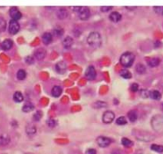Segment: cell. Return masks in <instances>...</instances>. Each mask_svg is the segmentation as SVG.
I'll use <instances>...</instances> for the list:
<instances>
[{
	"label": "cell",
	"instance_id": "1",
	"mask_svg": "<svg viewBox=\"0 0 163 154\" xmlns=\"http://www.w3.org/2000/svg\"><path fill=\"white\" fill-rule=\"evenodd\" d=\"M87 42L88 45L92 47H98L102 43V38L99 32H92L89 34V35L87 38Z\"/></svg>",
	"mask_w": 163,
	"mask_h": 154
},
{
	"label": "cell",
	"instance_id": "2",
	"mask_svg": "<svg viewBox=\"0 0 163 154\" xmlns=\"http://www.w3.org/2000/svg\"><path fill=\"white\" fill-rule=\"evenodd\" d=\"M135 56L133 53L131 52H125L123 54L121 55L120 57V63L122 67H130L131 66H132V64L135 62Z\"/></svg>",
	"mask_w": 163,
	"mask_h": 154
},
{
	"label": "cell",
	"instance_id": "3",
	"mask_svg": "<svg viewBox=\"0 0 163 154\" xmlns=\"http://www.w3.org/2000/svg\"><path fill=\"white\" fill-rule=\"evenodd\" d=\"M9 33L11 34H16L20 30V25L18 22V21H15V20L11 19L9 22Z\"/></svg>",
	"mask_w": 163,
	"mask_h": 154
},
{
	"label": "cell",
	"instance_id": "4",
	"mask_svg": "<svg viewBox=\"0 0 163 154\" xmlns=\"http://www.w3.org/2000/svg\"><path fill=\"white\" fill-rule=\"evenodd\" d=\"M90 10L86 7H81L80 11H78V16H79L80 19L81 20H87L90 17Z\"/></svg>",
	"mask_w": 163,
	"mask_h": 154
},
{
	"label": "cell",
	"instance_id": "5",
	"mask_svg": "<svg viewBox=\"0 0 163 154\" xmlns=\"http://www.w3.org/2000/svg\"><path fill=\"white\" fill-rule=\"evenodd\" d=\"M115 119V114H114L112 111H110V110H107L103 113V118H102V120H103V123L105 124H110L113 121V120Z\"/></svg>",
	"mask_w": 163,
	"mask_h": 154
},
{
	"label": "cell",
	"instance_id": "6",
	"mask_svg": "<svg viewBox=\"0 0 163 154\" xmlns=\"http://www.w3.org/2000/svg\"><path fill=\"white\" fill-rule=\"evenodd\" d=\"M96 142L99 147L106 148L111 145V143H112V140L110 139L109 137H102V136H101V137H97Z\"/></svg>",
	"mask_w": 163,
	"mask_h": 154
},
{
	"label": "cell",
	"instance_id": "7",
	"mask_svg": "<svg viewBox=\"0 0 163 154\" xmlns=\"http://www.w3.org/2000/svg\"><path fill=\"white\" fill-rule=\"evenodd\" d=\"M10 15H11L12 20L15 21H18L21 18V13L19 11V10L17 7H13L10 9Z\"/></svg>",
	"mask_w": 163,
	"mask_h": 154
},
{
	"label": "cell",
	"instance_id": "8",
	"mask_svg": "<svg viewBox=\"0 0 163 154\" xmlns=\"http://www.w3.org/2000/svg\"><path fill=\"white\" fill-rule=\"evenodd\" d=\"M85 77L88 78V80H94L96 77V69L94 68V67H92V66H90V67H88L86 70L85 72Z\"/></svg>",
	"mask_w": 163,
	"mask_h": 154
},
{
	"label": "cell",
	"instance_id": "9",
	"mask_svg": "<svg viewBox=\"0 0 163 154\" xmlns=\"http://www.w3.org/2000/svg\"><path fill=\"white\" fill-rule=\"evenodd\" d=\"M46 56V50L44 48H39L34 52V57L37 60H43Z\"/></svg>",
	"mask_w": 163,
	"mask_h": 154
},
{
	"label": "cell",
	"instance_id": "10",
	"mask_svg": "<svg viewBox=\"0 0 163 154\" xmlns=\"http://www.w3.org/2000/svg\"><path fill=\"white\" fill-rule=\"evenodd\" d=\"M55 68L59 74H64L67 69V64L64 61H60V62H58L57 63Z\"/></svg>",
	"mask_w": 163,
	"mask_h": 154
},
{
	"label": "cell",
	"instance_id": "11",
	"mask_svg": "<svg viewBox=\"0 0 163 154\" xmlns=\"http://www.w3.org/2000/svg\"><path fill=\"white\" fill-rule=\"evenodd\" d=\"M13 44L14 43H13V42H12V40L7 39H5V40L1 43L0 46H1V48H2L3 50H11V48H12Z\"/></svg>",
	"mask_w": 163,
	"mask_h": 154
},
{
	"label": "cell",
	"instance_id": "12",
	"mask_svg": "<svg viewBox=\"0 0 163 154\" xmlns=\"http://www.w3.org/2000/svg\"><path fill=\"white\" fill-rule=\"evenodd\" d=\"M109 19L111 21L114 22H118L122 19V15H121L120 13L117 12V11H114V12H112V13L110 14Z\"/></svg>",
	"mask_w": 163,
	"mask_h": 154
},
{
	"label": "cell",
	"instance_id": "13",
	"mask_svg": "<svg viewBox=\"0 0 163 154\" xmlns=\"http://www.w3.org/2000/svg\"><path fill=\"white\" fill-rule=\"evenodd\" d=\"M41 38H42V42L45 45H49L53 41V35L49 32H45V34H43Z\"/></svg>",
	"mask_w": 163,
	"mask_h": 154
},
{
	"label": "cell",
	"instance_id": "14",
	"mask_svg": "<svg viewBox=\"0 0 163 154\" xmlns=\"http://www.w3.org/2000/svg\"><path fill=\"white\" fill-rule=\"evenodd\" d=\"M11 141V138L7 134H2L0 136V146L7 145Z\"/></svg>",
	"mask_w": 163,
	"mask_h": 154
},
{
	"label": "cell",
	"instance_id": "15",
	"mask_svg": "<svg viewBox=\"0 0 163 154\" xmlns=\"http://www.w3.org/2000/svg\"><path fill=\"white\" fill-rule=\"evenodd\" d=\"M62 44L63 46H64V48H67V49H69L70 47L73 46V39L72 37L70 36H67L65 37L62 41Z\"/></svg>",
	"mask_w": 163,
	"mask_h": 154
},
{
	"label": "cell",
	"instance_id": "16",
	"mask_svg": "<svg viewBox=\"0 0 163 154\" xmlns=\"http://www.w3.org/2000/svg\"><path fill=\"white\" fill-rule=\"evenodd\" d=\"M160 62H161V60L158 58H151L147 60V64L150 67H158L160 64Z\"/></svg>",
	"mask_w": 163,
	"mask_h": 154
},
{
	"label": "cell",
	"instance_id": "17",
	"mask_svg": "<svg viewBox=\"0 0 163 154\" xmlns=\"http://www.w3.org/2000/svg\"><path fill=\"white\" fill-rule=\"evenodd\" d=\"M51 94L55 98H58V97H60L62 94V89L60 87V86H54L53 89L51 90Z\"/></svg>",
	"mask_w": 163,
	"mask_h": 154
},
{
	"label": "cell",
	"instance_id": "18",
	"mask_svg": "<svg viewBox=\"0 0 163 154\" xmlns=\"http://www.w3.org/2000/svg\"><path fill=\"white\" fill-rule=\"evenodd\" d=\"M68 11H67L66 9L64 8H60L57 11V17L60 19H64L65 18L68 17Z\"/></svg>",
	"mask_w": 163,
	"mask_h": 154
},
{
	"label": "cell",
	"instance_id": "19",
	"mask_svg": "<svg viewBox=\"0 0 163 154\" xmlns=\"http://www.w3.org/2000/svg\"><path fill=\"white\" fill-rule=\"evenodd\" d=\"M26 131L27 134L30 136H33L37 133V128L34 125H28L26 128Z\"/></svg>",
	"mask_w": 163,
	"mask_h": 154
},
{
	"label": "cell",
	"instance_id": "20",
	"mask_svg": "<svg viewBox=\"0 0 163 154\" xmlns=\"http://www.w3.org/2000/svg\"><path fill=\"white\" fill-rule=\"evenodd\" d=\"M150 97L154 100H160L161 98V94L158 90H152L150 92Z\"/></svg>",
	"mask_w": 163,
	"mask_h": 154
},
{
	"label": "cell",
	"instance_id": "21",
	"mask_svg": "<svg viewBox=\"0 0 163 154\" xmlns=\"http://www.w3.org/2000/svg\"><path fill=\"white\" fill-rule=\"evenodd\" d=\"M127 118L130 120V121L131 122H135V121L137 120L138 118V115L136 111L135 110H131V111L128 112V114H127Z\"/></svg>",
	"mask_w": 163,
	"mask_h": 154
},
{
	"label": "cell",
	"instance_id": "22",
	"mask_svg": "<svg viewBox=\"0 0 163 154\" xmlns=\"http://www.w3.org/2000/svg\"><path fill=\"white\" fill-rule=\"evenodd\" d=\"M13 99L15 102H21V101H22L24 99L23 95L21 94V92H18V91H17V92H15V94H14Z\"/></svg>",
	"mask_w": 163,
	"mask_h": 154
},
{
	"label": "cell",
	"instance_id": "23",
	"mask_svg": "<svg viewBox=\"0 0 163 154\" xmlns=\"http://www.w3.org/2000/svg\"><path fill=\"white\" fill-rule=\"evenodd\" d=\"M34 109V105H33L32 103H26L24 105V106L22 107V111L25 112V113H29V112H31L32 110Z\"/></svg>",
	"mask_w": 163,
	"mask_h": 154
},
{
	"label": "cell",
	"instance_id": "24",
	"mask_svg": "<svg viewBox=\"0 0 163 154\" xmlns=\"http://www.w3.org/2000/svg\"><path fill=\"white\" fill-rule=\"evenodd\" d=\"M120 76L125 79H130L132 77L131 74L127 70H122L120 71Z\"/></svg>",
	"mask_w": 163,
	"mask_h": 154
},
{
	"label": "cell",
	"instance_id": "25",
	"mask_svg": "<svg viewBox=\"0 0 163 154\" xmlns=\"http://www.w3.org/2000/svg\"><path fill=\"white\" fill-rule=\"evenodd\" d=\"M136 71L138 73L140 74H142L146 72V67L142 63H139V64L136 66Z\"/></svg>",
	"mask_w": 163,
	"mask_h": 154
},
{
	"label": "cell",
	"instance_id": "26",
	"mask_svg": "<svg viewBox=\"0 0 163 154\" xmlns=\"http://www.w3.org/2000/svg\"><path fill=\"white\" fill-rule=\"evenodd\" d=\"M122 145L127 148L131 147V146L134 145V143L131 141V140L128 139V138H126V137H123L122 139Z\"/></svg>",
	"mask_w": 163,
	"mask_h": 154
},
{
	"label": "cell",
	"instance_id": "27",
	"mask_svg": "<svg viewBox=\"0 0 163 154\" xmlns=\"http://www.w3.org/2000/svg\"><path fill=\"white\" fill-rule=\"evenodd\" d=\"M26 77V72L24 70H19L17 73V78L18 80H24Z\"/></svg>",
	"mask_w": 163,
	"mask_h": 154
},
{
	"label": "cell",
	"instance_id": "28",
	"mask_svg": "<svg viewBox=\"0 0 163 154\" xmlns=\"http://www.w3.org/2000/svg\"><path fill=\"white\" fill-rule=\"evenodd\" d=\"M7 28V22L3 18L0 17V32H3Z\"/></svg>",
	"mask_w": 163,
	"mask_h": 154
},
{
	"label": "cell",
	"instance_id": "29",
	"mask_svg": "<svg viewBox=\"0 0 163 154\" xmlns=\"http://www.w3.org/2000/svg\"><path fill=\"white\" fill-rule=\"evenodd\" d=\"M150 149L153 150V151H155L157 152H163V145H152Z\"/></svg>",
	"mask_w": 163,
	"mask_h": 154
},
{
	"label": "cell",
	"instance_id": "30",
	"mask_svg": "<svg viewBox=\"0 0 163 154\" xmlns=\"http://www.w3.org/2000/svg\"><path fill=\"white\" fill-rule=\"evenodd\" d=\"M63 33H64V30H63L62 28L59 27V26L56 27L54 30V35L57 37H60L63 34Z\"/></svg>",
	"mask_w": 163,
	"mask_h": 154
},
{
	"label": "cell",
	"instance_id": "31",
	"mask_svg": "<svg viewBox=\"0 0 163 154\" xmlns=\"http://www.w3.org/2000/svg\"><path fill=\"white\" fill-rule=\"evenodd\" d=\"M127 123V121L125 117L122 116V117H119V118L116 120V124L119 125H126Z\"/></svg>",
	"mask_w": 163,
	"mask_h": 154
},
{
	"label": "cell",
	"instance_id": "32",
	"mask_svg": "<svg viewBox=\"0 0 163 154\" xmlns=\"http://www.w3.org/2000/svg\"><path fill=\"white\" fill-rule=\"evenodd\" d=\"M107 104L103 101H96V102L94 104V107L95 108H103L105 107Z\"/></svg>",
	"mask_w": 163,
	"mask_h": 154
},
{
	"label": "cell",
	"instance_id": "33",
	"mask_svg": "<svg viewBox=\"0 0 163 154\" xmlns=\"http://www.w3.org/2000/svg\"><path fill=\"white\" fill-rule=\"evenodd\" d=\"M41 117H42V113H41V111H37L36 114L34 115V120L37 121H39L41 119Z\"/></svg>",
	"mask_w": 163,
	"mask_h": 154
},
{
	"label": "cell",
	"instance_id": "34",
	"mask_svg": "<svg viewBox=\"0 0 163 154\" xmlns=\"http://www.w3.org/2000/svg\"><path fill=\"white\" fill-rule=\"evenodd\" d=\"M140 94H141V96L144 98H148L150 97V92H149L147 90H141V92H140Z\"/></svg>",
	"mask_w": 163,
	"mask_h": 154
},
{
	"label": "cell",
	"instance_id": "35",
	"mask_svg": "<svg viewBox=\"0 0 163 154\" xmlns=\"http://www.w3.org/2000/svg\"><path fill=\"white\" fill-rule=\"evenodd\" d=\"M154 10L157 14L163 15V7H155Z\"/></svg>",
	"mask_w": 163,
	"mask_h": 154
},
{
	"label": "cell",
	"instance_id": "36",
	"mask_svg": "<svg viewBox=\"0 0 163 154\" xmlns=\"http://www.w3.org/2000/svg\"><path fill=\"white\" fill-rule=\"evenodd\" d=\"M131 89L133 92H136V91H138V90H139V85H138L137 83H133L131 85Z\"/></svg>",
	"mask_w": 163,
	"mask_h": 154
},
{
	"label": "cell",
	"instance_id": "37",
	"mask_svg": "<svg viewBox=\"0 0 163 154\" xmlns=\"http://www.w3.org/2000/svg\"><path fill=\"white\" fill-rule=\"evenodd\" d=\"M26 63H28V64H33V63H34V58H33V57L28 56V57H26Z\"/></svg>",
	"mask_w": 163,
	"mask_h": 154
},
{
	"label": "cell",
	"instance_id": "38",
	"mask_svg": "<svg viewBox=\"0 0 163 154\" xmlns=\"http://www.w3.org/2000/svg\"><path fill=\"white\" fill-rule=\"evenodd\" d=\"M48 125H49V126L50 127H54L57 125L56 121L53 120V119H50V120L48 121Z\"/></svg>",
	"mask_w": 163,
	"mask_h": 154
},
{
	"label": "cell",
	"instance_id": "39",
	"mask_svg": "<svg viewBox=\"0 0 163 154\" xmlns=\"http://www.w3.org/2000/svg\"><path fill=\"white\" fill-rule=\"evenodd\" d=\"M112 7H102L100 8L101 11H103V12H107V11H109L110 10H112Z\"/></svg>",
	"mask_w": 163,
	"mask_h": 154
},
{
	"label": "cell",
	"instance_id": "40",
	"mask_svg": "<svg viewBox=\"0 0 163 154\" xmlns=\"http://www.w3.org/2000/svg\"><path fill=\"white\" fill-rule=\"evenodd\" d=\"M85 154H96V150L94 149H89L86 151Z\"/></svg>",
	"mask_w": 163,
	"mask_h": 154
},
{
	"label": "cell",
	"instance_id": "41",
	"mask_svg": "<svg viewBox=\"0 0 163 154\" xmlns=\"http://www.w3.org/2000/svg\"><path fill=\"white\" fill-rule=\"evenodd\" d=\"M81 7H71V9L73 10V11H75V12H77L80 11V9Z\"/></svg>",
	"mask_w": 163,
	"mask_h": 154
},
{
	"label": "cell",
	"instance_id": "42",
	"mask_svg": "<svg viewBox=\"0 0 163 154\" xmlns=\"http://www.w3.org/2000/svg\"><path fill=\"white\" fill-rule=\"evenodd\" d=\"M161 109H162V110H163V103H162V105H161Z\"/></svg>",
	"mask_w": 163,
	"mask_h": 154
},
{
	"label": "cell",
	"instance_id": "43",
	"mask_svg": "<svg viewBox=\"0 0 163 154\" xmlns=\"http://www.w3.org/2000/svg\"><path fill=\"white\" fill-rule=\"evenodd\" d=\"M0 47H1V46H0Z\"/></svg>",
	"mask_w": 163,
	"mask_h": 154
}]
</instances>
